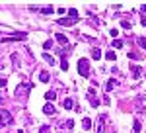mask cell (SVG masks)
<instances>
[{
  "label": "cell",
  "mask_w": 146,
  "mask_h": 133,
  "mask_svg": "<svg viewBox=\"0 0 146 133\" xmlns=\"http://www.w3.org/2000/svg\"><path fill=\"white\" fill-rule=\"evenodd\" d=\"M78 73L84 78L90 77V61H88V59H80L78 61Z\"/></svg>",
  "instance_id": "obj_1"
},
{
  "label": "cell",
  "mask_w": 146,
  "mask_h": 133,
  "mask_svg": "<svg viewBox=\"0 0 146 133\" xmlns=\"http://www.w3.org/2000/svg\"><path fill=\"white\" fill-rule=\"evenodd\" d=\"M29 90H31V82H29V80H25V82H22V84H18V86H16V98H18V96H27Z\"/></svg>",
  "instance_id": "obj_2"
},
{
  "label": "cell",
  "mask_w": 146,
  "mask_h": 133,
  "mask_svg": "<svg viewBox=\"0 0 146 133\" xmlns=\"http://www.w3.org/2000/svg\"><path fill=\"white\" fill-rule=\"evenodd\" d=\"M14 122V118H12V114L8 110H0V123L2 125H12Z\"/></svg>",
  "instance_id": "obj_3"
},
{
  "label": "cell",
  "mask_w": 146,
  "mask_h": 133,
  "mask_svg": "<svg viewBox=\"0 0 146 133\" xmlns=\"http://www.w3.org/2000/svg\"><path fill=\"white\" fill-rule=\"evenodd\" d=\"M78 22H80V18H60V20H56L58 26H74Z\"/></svg>",
  "instance_id": "obj_4"
},
{
  "label": "cell",
  "mask_w": 146,
  "mask_h": 133,
  "mask_svg": "<svg viewBox=\"0 0 146 133\" xmlns=\"http://www.w3.org/2000/svg\"><path fill=\"white\" fill-rule=\"evenodd\" d=\"M88 98H90V104L94 106V108H98V106H100V100H98V96H96L94 88H90V90H88Z\"/></svg>",
  "instance_id": "obj_5"
},
{
  "label": "cell",
  "mask_w": 146,
  "mask_h": 133,
  "mask_svg": "<svg viewBox=\"0 0 146 133\" xmlns=\"http://www.w3.org/2000/svg\"><path fill=\"white\" fill-rule=\"evenodd\" d=\"M105 120H107V114H101L100 118H98V133H103V129H105Z\"/></svg>",
  "instance_id": "obj_6"
},
{
  "label": "cell",
  "mask_w": 146,
  "mask_h": 133,
  "mask_svg": "<svg viewBox=\"0 0 146 133\" xmlns=\"http://www.w3.org/2000/svg\"><path fill=\"white\" fill-rule=\"evenodd\" d=\"M31 10L33 12H41V14H53L55 8L53 6H45V8H37V6H31Z\"/></svg>",
  "instance_id": "obj_7"
},
{
  "label": "cell",
  "mask_w": 146,
  "mask_h": 133,
  "mask_svg": "<svg viewBox=\"0 0 146 133\" xmlns=\"http://www.w3.org/2000/svg\"><path fill=\"white\" fill-rule=\"evenodd\" d=\"M43 112H45V114H47V116H53V114H55V106H53V104H49V102H47V104H45V106H43Z\"/></svg>",
  "instance_id": "obj_8"
},
{
  "label": "cell",
  "mask_w": 146,
  "mask_h": 133,
  "mask_svg": "<svg viewBox=\"0 0 146 133\" xmlns=\"http://www.w3.org/2000/svg\"><path fill=\"white\" fill-rule=\"evenodd\" d=\"M25 37H27V33H12L10 37H6V39H4V41H10V39H25Z\"/></svg>",
  "instance_id": "obj_9"
},
{
  "label": "cell",
  "mask_w": 146,
  "mask_h": 133,
  "mask_svg": "<svg viewBox=\"0 0 146 133\" xmlns=\"http://www.w3.org/2000/svg\"><path fill=\"white\" fill-rule=\"evenodd\" d=\"M131 73H133V77H135V78H138V77H140V73H142V69H140L138 65H131Z\"/></svg>",
  "instance_id": "obj_10"
},
{
  "label": "cell",
  "mask_w": 146,
  "mask_h": 133,
  "mask_svg": "<svg viewBox=\"0 0 146 133\" xmlns=\"http://www.w3.org/2000/svg\"><path fill=\"white\" fill-rule=\"evenodd\" d=\"M72 106H74L72 98H64L62 100V108H64V110H72Z\"/></svg>",
  "instance_id": "obj_11"
},
{
  "label": "cell",
  "mask_w": 146,
  "mask_h": 133,
  "mask_svg": "<svg viewBox=\"0 0 146 133\" xmlns=\"http://www.w3.org/2000/svg\"><path fill=\"white\" fill-rule=\"evenodd\" d=\"M56 41H58L60 45H66L68 43V37L64 35V33H56Z\"/></svg>",
  "instance_id": "obj_12"
},
{
  "label": "cell",
  "mask_w": 146,
  "mask_h": 133,
  "mask_svg": "<svg viewBox=\"0 0 146 133\" xmlns=\"http://www.w3.org/2000/svg\"><path fill=\"white\" fill-rule=\"evenodd\" d=\"M105 59H107V61H117V55H115V51H111V49H109V51L105 53Z\"/></svg>",
  "instance_id": "obj_13"
},
{
  "label": "cell",
  "mask_w": 146,
  "mask_h": 133,
  "mask_svg": "<svg viewBox=\"0 0 146 133\" xmlns=\"http://www.w3.org/2000/svg\"><path fill=\"white\" fill-rule=\"evenodd\" d=\"M49 73H47V71H41V75H39V80H41V82H49Z\"/></svg>",
  "instance_id": "obj_14"
},
{
  "label": "cell",
  "mask_w": 146,
  "mask_h": 133,
  "mask_svg": "<svg viewBox=\"0 0 146 133\" xmlns=\"http://www.w3.org/2000/svg\"><path fill=\"white\" fill-rule=\"evenodd\" d=\"M115 86H117V82H115V80H111V78H109V80H107V84H105V88H107V92H111V90L115 88Z\"/></svg>",
  "instance_id": "obj_15"
},
{
  "label": "cell",
  "mask_w": 146,
  "mask_h": 133,
  "mask_svg": "<svg viewBox=\"0 0 146 133\" xmlns=\"http://www.w3.org/2000/svg\"><path fill=\"white\" fill-rule=\"evenodd\" d=\"M92 57H94L96 61H98V59H101V51L98 49V47H94V49H92Z\"/></svg>",
  "instance_id": "obj_16"
},
{
  "label": "cell",
  "mask_w": 146,
  "mask_h": 133,
  "mask_svg": "<svg viewBox=\"0 0 146 133\" xmlns=\"http://www.w3.org/2000/svg\"><path fill=\"white\" fill-rule=\"evenodd\" d=\"M45 98H47V102H49V100L53 102V100L56 98V94H55V92H53V90H49V92H45Z\"/></svg>",
  "instance_id": "obj_17"
},
{
  "label": "cell",
  "mask_w": 146,
  "mask_h": 133,
  "mask_svg": "<svg viewBox=\"0 0 146 133\" xmlns=\"http://www.w3.org/2000/svg\"><path fill=\"white\" fill-rule=\"evenodd\" d=\"M82 127H84V129H90V127H92V122L88 120V118H84V120H82Z\"/></svg>",
  "instance_id": "obj_18"
},
{
  "label": "cell",
  "mask_w": 146,
  "mask_h": 133,
  "mask_svg": "<svg viewBox=\"0 0 146 133\" xmlns=\"http://www.w3.org/2000/svg\"><path fill=\"white\" fill-rule=\"evenodd\" d=\"M111 47H115V49H121V47H123V41H121V39H115V41L111 43Z\"/></svg>",
  "instance_id": "obj_19"
},
{
  "label": "cell",
  "mask_w": 146,
  "mask_h": 133,
  "mask_svg": "<svg viewBox=\"0 0 146 133\" xmlns=\"http://www.w3.org/2000/svg\"><path fill=\"white\" fill-rule=\"evenodd\" d=\"M51 47H53V39H47L45 43H43V49H45V51H49Z\"/></svg>",
  "instance_id": "obj_20"
},
{
  "label": "cell",
  "mask_w": 146,
  "mask_h": 133,
  "mask_svg": "<svg viewBox=\"0 0 146 133\" xmlns=\"http://www.w3.org/2000/svg\"><path fill=\"white\" fill-rule=\"evenodd\" d=\"M133 129H135V131H140V129H142V125H140V122H138V120H135V123H133Z\"/></svg>",
  "instance_id": "obj_21"
},
{
  "label": "cell",
  "mask_w": 146,
  "mask_h": 133,
  "mask_svg": "<svg viewBox=\"0 0 146 133\" xmlns=\"http://www.w3.org/2000/svg\"><path fill=\"white\" fill-rule=\"evenodd\" d=\"M60 69H62V71H68V63H66L64 57H62V61H60Z\"/></svg>",
  "instance_id": "obj_22"
},
{
  "label": "cell",
  "mask_w": 146,
  "mask_h": 133,
  "mask_svg": "<svg viewBox=\"0 0 146 133\" xmlns=\"http://www.w3.org/2000/svg\"><path fill=\"white\" fill-rule=\"evenodd\" d=\"M60 127H66V129H72V127H74V122H72V120H68V122H66V125L62 123Z\"/></svg>",
  "instance_id": "obj_23"
},
{
  "label": "cell",
  "mask_w": 146,
  "mask_h": 133,
  "mask_svg": "<svg viewBox=\"0 0 146 133\" xmlns=\"http://www.w3.org/2000/svg\"><path fill=\"white\" fill-rule=\"evenodd\" d=\"M138 45H140L142 49H146V37H138Z\"/></svg>",
  "instance_id": "obj_24"
},
{
  "label": "cell",
  "mask_w": 146,
  "mask_h": 133,
  "mask_svg": "<svg viewBox=\"0 0 146 133\" xmlns=\"http://www.w3.org/2000/svg\"><path fill=\"white\" fill-rule=\"evenodd\" d=\"M45 61L49 63V65H55V59H53L51 55H47V53H45Z\"/></svg>",
  "instance_id": "obj_25"
},
{
  "label": "cell",
  "mask_w": 146,
  "mask_h": 133,
  "mask_svg": "<svg viewBox=\"0 0 146 133\" xmlns=\"http://www.w3.org/2000/svg\"><path fill=\"white\" fill-rule=\"evenodd\" d=\"M121 26H123V28H127V30H131V24L127 22V20H123V22H121Z\"/></svg>",
  "instance_id": "obj_26"
},
{
  "label": "cell",
  "mask_w": 146,
  "mask_h": 133,
  "mask_svg": "<svg viewBox=\"0 0 146 133\" xmlns=\"http://www.w3.org/2000/svg\"><path fill=\"white\" fill-rule=\"evenodd\" d=\"M6 86V78H0V88H4Z\"/></svg>",
  "instance_id": "obj_27"
},
{
  "label": "cell",
  "mask_w": 146,
  "mask_h": 133,
  "mask_svg": "<svg viewBox=\"0 0 146 133\" xmlns=\"http://www.w3.org/2000/svg\"><path fill=\"white\" fill-rule=\"evenodd\" d=\"M41 133H51V129L49 127H41Z\"/></svg>",
  "instance_id": "obj_28"
},
{
  "label": "cell",
  "mask_w": 146,
  "mask_h": 133,
  "mask_svg": "<svg viewBox=\"0 0 146 133\" xmlns=\"http://www.w3.org/2000/svg\"><path fill=\"white\" fill-rule=\"evenodd\" d=\"M2 100H4V98H2V94H0V108H2Z\"/></svg>",
  "instance_id": "obj_29"
}]
</instances>
